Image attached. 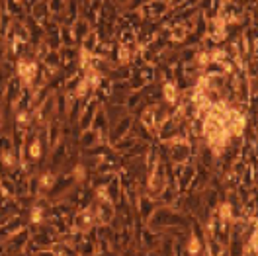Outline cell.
<instances>
[{
	"label": "cell",
	"mask_w": 258,
	"mask_h": 256,
	"mask_svg": "<svg viewBox=\"0 0 258 256\" xmlns=\"http://www.w3.org/2000/svg\"><path fill=\"white\" fill-rule=\"evenodd\" d=\"M161 96H162V102H166V104H176L178 96H180V90H178V86L174 84V80H164L161 86Z\"/></svg>",
	"instance_id": "obj_6"
},
{
	"label": "cell",
	"mask_w": 258,
	"mask_h": 256,
	"mask_svg": "<svg viewBox=\"0 0 258 256\" xmlns=\"http://www.w3.org/2000/svg\"><path fill=\"white\" fill-rule=\"evenodd\" d=\"M67 2H69V0H47L49 14H51V16H59L64 8H67Z\"/></svg>",
	"instance_id": "obj_9"
},
{
	"label": "cell",
	"mask_w": 258,
	"mask_h": 256,
	"mask_svg": "<svg viewBox=\"0 0 258 256\" xmlns=\"http://www.w3.org/2000/svg\"><path fill=\"white\" fill-rule=\"evenodd\" d=\"M98 45H100V35H98V32L92 28V30L81 39V49L82 51H86V53H92V55H94Z\"/></svg>",
	"instance_id": "obj_7"
},
{
	"label": "cell",
	"mask_w": 258,
	"mask_h": 256,
	"mask_svg": "<svg viewBox=\"0 0 258 256\" xmlns=\"http://www.w3.org/2000/svg\"><path fill=\"white\" fill-rule=\"evenodd\" d=\"M184 250L188 254H202L204 252V242L200 239V235H190L188 240L184 242Z\"/></svg>",
	"instance_id": "obj_8"
},
{
	"label": "cell",
	"mask_w": 258,
	"mask_h": 256,
	"mask_svg": "<svg viewBox=\"0 0 258 256\" xmlns=\"http://www.w3.org/2000/svg\"><path fill=\"white\" fill-rule=\"evenodd\" d=\"M113 4H115L117 8H123V6L127 4V0H113Z\"/></svg>",
	"instance_id": "obj_10"
},
{
	"label": "cell",
	"mask_w": 258,
	"mask_h": 256,
	"mask_svg": "<svg viewBox=\"0 0 258 256\" xmlns=\"http://www.w3.org/2000/svg\"><path fill=\"white\" fill-rule=\"evenodd\" d=\"M102 141H106V139L94 127L84 129V131H81V135H79V145H81L82 149H90V147H94L96 143H102Z\"/></svg>",
	"instance_id": "obj_4"
},
{
	"label": "cell",
	"mask_w": 258,
	"mask_h": 256,
	"mask_svg": "<svg viewBox=\"0 0 258 256\" xmlns=\"http://www.w3.org/2000/svg\"><path fill=\"white\" fill-rule=\"evenodd\" d=\"M28 12H30V18H33L39 26H43L47 22V18L51 16L49 14L47 0H35V2H32V6L28 8Z\"/></svg>",
	"instance_id": "obj_3"
},
{
	"label": "cell",
	"mask_w": 258,
	"mask_h": 256,
	"mask_svg": "<svg viewBox=\"0 0 258 256\" xmlns=\"http://www.w3.org/2000/svg\"><path fill=\"white\" fill-rule=\"evenodd\" d=\"M69 28H71V32H73V35H75V41H77V43H81L82 37L92 30V24H90L84 16H79L73 24H71V26H69Z\"/></svg>",
	"instance_id": "obj_5"
},
{
	"label": "cell",
	"mask_w": 258,
	"mask_h": 256,
	"mask_svg": "<svg viewBox=\"0 0 258 256\" xmlns=\"http://www.w3.org/2000/svg\"><path fill=\"white\" fill-rule=\"evenodd\" d=\"M133 121H135V117H133V115H129V113H125L123 117H119L115 123L110 125L108 135H106V141H108V143H112V141H115V139H119V137L127 135L131 125H133Z\"/></svg>",
	"instance_id": "obj_1"
},
{
	"label": "cell",
	"mask_w": 258,
	"mask_h": 256,
	"mask_svg": "<svg viewBox=\"0 0 258 256\" xmlns=\"http://www.w3.org/2000/svg\"><path fill=\"white\" fill-rule=\"evenodd\" d=\"M2 125H4V113L0 112V129H2Z\"/></svg>",
	"instance_id": "obj_11"
},
{
	"label": "cell",
	"mask_w": 258,
	"mask_h": 256,
	"mask_svg": "<svg viewBox=\"0 0 258 256\" xmlns=\"http://www.w3.org/2000/svg\"><path fill=\"white\" fill-rule=\"evenodd\" d=\"M104 192L108 196V200L112 202L113 206H117L119 202H121V198H123V192H121V180L117 176V172L113 174L108 182H106V186H104Z\"/></svg>",
	"instance_id": "obj_2"
}]
</instances>
